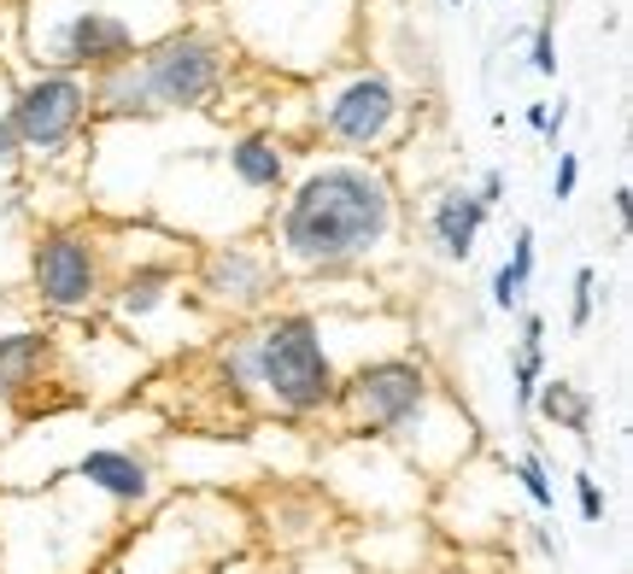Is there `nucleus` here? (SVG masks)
I'll return each mask as SVG.
<instances>
[{
	"label": "nucleus",
	"mask_w": 633,
	"mask_h": 574,
	"mask_svg": "<svg viewBox=\"0 0 633 574\" xmlns=\"http://www.w3.org/2000/svg\"><path fill=\"white\" fill-rule=\"evenodd\" d=\"M264 246L282 281L358 276L394 264L405 253V205L394 171L358 153L299 158L264 217Z\"/></svg>",
	"instance_id": "obj_1"
},
{
	"label": "nucleus",
	"mask_w": 633,
	"mask_h": 574,
	"mask_svg": "<svg viewBox=\"0 0 633 574\" xmlns=\"http://www.w3.org/2000/svg\"><path fill=\"white\" fill-rule=\"evenodd\" d=\"M212 358L235 399L276 417H323L353 369L335 352V317L317 311H264L241 335L217 340Z\"/></svg>",
	"instance_id": "obj_2"
},
{
	"label": "nucleus",
	"mask_w": 633,
	"mask_h": 574,
	"mask_svg": "<svg viewBox=\"0 0 633 574\" xmlns=\"http://www.w3.org/2000/svg\"><path fill=\"white\" fill-rule=\"evenodd\" d=\"M235 76V48L217 24H176L118 65L94 71V123H159L182 112H212Z\"/></svg>",
	"instance_id": "obj_3"
},
{
	"label": "nucleus",
	"mask_w": 633,
	"mask_h": 574,
	"mask_svg": "<svg viewBox=\"0 0 633 574\" xmlns=\"http://www.w3.org/2000/svg\"><path fill=\"white\" fill-rule=\"evenodd\" d=\"M194 18V0H18V41L35 71H106Z\"/></svg>",
	"instance_id": "obj_4"
},
{
	"label": "nucleus",
	"mask_w": 633,
	"mask_h": 574,
	"mask_svg": "<svg viewBox=\"0 0 633 574\" xmlns=\"http://www.w3.org/2000/svg\"><path fill=\"white\" fill-rule=\"evenodd\" d=\"M124 516L94 486L53 475L42 492L0 499V574H89L124 533Z\"/></svg>",
	"instance_id": "obj_5"
},
{
	"label": "nucleus",
	"mask_w": 633,
	"mask_h": 574,
	"mask_svg": "<svg viewBox=\"0 0 633 574\" xmlns=\"http://www.w3.org/2000/svg\"><path fill=\"white\" fill-rule=\"evenodd\" d=\"M217 30L235 59L305 82L335 71L353 48L358 0H217Z\"/></svg>",
	"instance_id": "obj_6"
},
{
	"label": "nucleus",
	"mask_w": 633,
	"mask_h": 574,
	"mask_svg": "<svg viewBox=\"0 0 633 574\" xmlns=\"http://www.w3.org/2000/svg\"><path fill=\"white\" fill-rule=\"evenodd\" d=\"M247 545V510L217 492H182L147 527L118 533L100 574H212L217 563L241 557Z\"/></svg>",
	"instance_id": "obj_7"
},
{
	"label": "nucleus",
	"mask_w": 633,
	"mask_h": 574,
	"mask_svg": "<svg viewBox=\"0 0 633 574\" xmlns=\"http://www.w3.org/2000/svg\"><path fill=\"white\" fill-rule=\"evenodd\" d=\"M305 130L323 141V153H358L381 158L411 130V100L399 82L376 65H335L312 82L305 100Z\"/></svg>",
	"instance_id": "obj_8"
},
{
	"label": "nucleus",
	"mask_w": 633,
	"mask_h": 574,
	"mask_svg": "<svg viewBox=\"0 0 633 574\" xmlns=\"http://www.w3.org/2000/svg\"><path fill=\"white\" fill-rule=\"evenodd\" d=\"M112 287V229L59 223L30 246V294L53 317H94Z\"/></svg>",
	"instance_id": "obj_9"
},
{
	"label": "nucleus",
	"mask_w": 633,
	"mask_h": 574,
	"mask_svg": "<svg viewBox=\"0 0 633 574\" xmlns=\"http://www.w3.org/2000/svg\"><path fill=\"white\" fill-rule=\"evenodd\" d=\"M440 393L435 369L411 352H381V358H364L358 369L340 376V393H335V417L346 434L358 440H394L417 410Z\"/></svg>",
	"instance_id": "obj_10"
},
{
	"label": "nucleus",
	"mask_w": 633,
	"mask_h": 574,
	"mask_svg": "<svg viewBox=\"0 0 633 574\" xmlns=\"http://www.w3.org/2000/svg\"><path fill=\"white\" fill-rule=\"evenodd\" d=\"M89 130H94V82L83 71H30V76H12L18 158L59 164Z\"/></svg>",
	"instance_id": "obj_11"
},
{
	"label": "nucleus",
	"mask_w": 633,
	"mask_h": 574,
	"mask_svg": "<svg viewBox=\"0 0 633 574\" xmlns=\"http://www.w3.org/2000/svg\"><path fill=\"white\" fill-rule=\"evenodd\" d=\"M188 281H194V299L217 317H264L276 305V294L288 287L276 270V258H270V246H264V235L194 246Z\"/></svg>",
	"instance_id": "obj_12"
},
{
	"label": "nucleus",
	"mask_w": 633,
	"mask_h": 574,
	"mask_svg": "<svg viewBox=\"0 0 633 574\" xmlns=\"http://www.w3.org/2000/svg\"><path fill=\"white\" fill-rule=\"evenodd\" d=\"M65 475L94 486L100 499H112L118 510H130V516H135V510H147V504H159V492H165L153 458H147V451H135V445H89L83 458H71Z\"/></svg>",
	"instance_id": "obj_13"
},
{
	"label": "nucleus",
	"mask_w": 633,
	"mask_h": 574,
	"mask_svg": "<svg viewBox=\"0 0 633 574\" xmlns=\"http://www.w3.org/2000/svg\"><path fill=\"white\" fill-rule=\"evenodd\" d=\"M217 158H223V171L264 205H276V194L288 188V176H294V141L282 130H235L217 147Z\"/></svg>",
	"instance_id": "obj_14"
},
{
	"label": "nucleus",
	"mask_w": 633,
	"mask_h": 574,
	"mask_svg": "<svg viewBox=\"0 0 633 574\" xmlns=\"http://www.w3.org/2000/svg\"><path fill=\"white\" fill-rule=\"evenodd\" d=\"M487 205L476 199V188H463V182H452V188H440L435 199L422 205V229H428V246L446 258V264H469L476 258V240L487 229Z\"/></svg>",
	"instance_id": "obj_15"
},
{
	"label": "nucleus",
	"mask_w": 633,
	"mask_h": 574,
	"mask_svg": "<svg viewBox=\"0 0 633 574\" xmlns=\"http://www.w3.org/2000/svg\"><path fill=\"white\" fill-rule=\"evenodd\" d=\"M48 363H53V335L48 328H7V335H0V404L30 393Z\"/></svg>",
	"instance_id": "obj_16"
},
{
	"label": "nucleus",
	"mask_w": 633,
	"mask_h": 574,
	"mask_svg": "<svg viewBox=\"0 0 633 574\" xmlns=\"http://www.w3.org/2000/svg\"><path fill=\"white\" fill-rule=\"evenodd\" d=\"M534 404H540L558 428H569V434H581V440L592 434V410H599V399H592L586 387H575V381H540Z\"/></svg>",
	"instance_id": "obj_17"
},
{
	"label": "nucleus",
	"mask_w": 633,
	"mask_h": 574,
	"mask_svg": "<svg viewBox=\"0 0 633 574\" xmlns=\"http://www.w3.org/2000/svg\"><path fill=\"white\" fill-rule=\"evenodd\" d=\"M528 281H534V229L522 223L517 240H510V258L499 264V276H493V305H499V311H522Z\"/></svg>",
	"instance_id": "obj_18"
},
{
	"label": "nucleus",
	"mask_w": 633,
	"mask_h": 574,
	"mask_svg": "<svg viewBox=\"0 0 633 574\" xmlns=\"http://www.w3.org/2000/svg\"><path fill=\"white\" fill-rule=\"evenodd\" d=\"M18 135H12V71H7V59H0V176H12L18 171Z\"/></svg>",
	"instance_id": "obj_19"
},
{
	"label": "nucleus",
	"mask_w": 633,
	"mask_h": 574,
	"mask_svg": "<svg viewBox=\"0 0 633 574\" xmlns=\"http://www.w3.org/2000/svg\"><path fill=\"white\" fill-rule=\"evenodd\" d=\"M510 475L522 481V492H528L540 510H558V486H551V475H545L540 458H517V463H510Z\"/></svg>",
	"instance_id": "obj_20"
},
{
	"label": "nucleus",
	"mask_w": 633,
	"mask_h": 574,
	"mask_svg": "<svg viewBox=\"0 0 633 574\" xmlns=\"http://www.w3.org/2000/svg\"><path fill=\"white\" fill-rule=\"evenodd\" d=\"M592 305H599V270L581 264V270H575V305H569V328H575V335L592 322Z\"/></svg>",
	"instance_id": "obj_21"
},
{
	"label": "nucleus",
	"mask_w": 633,
	"mask_h": 574,
	"mask_svg": "<svg viewBox=\"0 0 633 574\" xmlns=\"http://www.w3.org/2000/svg\"><path fill=\"white\" fill-rule=\"evenodd\" d=\"M575 182H581V158L563 153V158H558V176H551V199H558V205L575 199Z\"/></svg>",
	"instance_id": "obj_22"
},
{
	"label": "nucleus",
	"mask_w": 633,
	"mask_h": 574,
	"mask_svg": "<svg viewBox=\"0 0 633 574\" xmlns=\"http://www.w3.org/2000/svg\"><path fill=\"white\" fill-rule=\"evenodd\" d=\"M534 71H540V76H558V41H551V18L534 30Z\"/></svg>",
	"instance_id": "obj_23"
},
{
	"label": "nucleus",
	"mask_w": 633,
	"mask_h": 574,
	"mask_svg": "<svg viewBox=\"0 0 633 574\" xmlns=\"http://www.w3.org/2000/svg\"><path fill=\"white\" fill-rule=\"evenodd\" d=\"M575 486H581V516H586V522H604V492H599V481L581 475Z\"/></svg>",
	"instance_id": "obj_24"
},
{
	"label": "nucleus",
	"mask_w": 633,
	"mask_h": 574,
	"mask_svg": "<svg viewBox=\"0 0 633 574\" xmlns=\"http://www.w3.org/2000/svg\"><path fill=\"white\" fill-rule=\"evenodd\" d=\"M476 199L487 205V212H493V205L504 199V171H487V176H481V188H476Z\"/></svg>",
	"instance_id": "obj_25"
},
{
	"label": "nucleus",
	"mask_w": 633,
	"mask_h": 574,
	"mask_svg": "<svg viewBox=\"0 0 633 574\" xmlns=\"http://www.w3.org/2000/svg\"><path fill=\"white\" fill-rule=\"evenodd\" d=\"M610 212H616V229L627 235V217H633V188H627V182H622L616 194H610Z\"/></svg>",
	"instance_id": "obj_26"
},
{
	"label": "nucleus",
	"mask_w": 633,
	"mask_h": 574,
	"mask_svg": "<svg viewBox=\"0 0 633 574\" xmlns=\"http://www.w3.org/2000/svg\"><path fill=\"white\" fill-rule=\"evenodd\" d=\"M212 574H253V563H241V557H229V563H217Z\"/></svg>",
	"instance_id": "obj_27"
},
{
	"label": "nucleus",
	"mask_w": 633,
	"mask_h": 574,
	"mask_svg": "<svg viewBox=\"0 0 633 574\" xmlns=\"http://www.w3.org/2000/svg\"><path fill=\"white\" fill-rule=\"evenodd\" d=\"M312 574H353V568H312Z\"/></svg>",
	"instance_id": "obj_28"
},
{
	"label": "nucleus",
	"mask_w": 633,
	"mask_h": 574,
	"mask_svg": "<svg viewBox=\"0 0 633 574\" xmlns=\"http://www.w3.org/2000/svg\"><path fill=\"white\" fill-rule=\"evenodd\" d=\"M452 7H463V0H452Z\"/></svg>",
	"instance_id": "obj_29"
}]
</instances>
